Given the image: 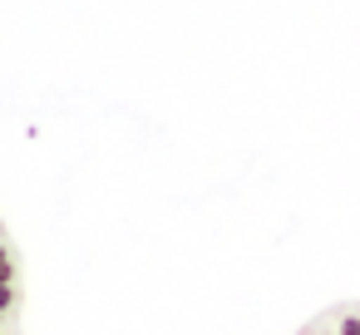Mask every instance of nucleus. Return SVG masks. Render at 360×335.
<instances>
[{
	"label": "nucleus",
	"mask_w": 360,
	"mask_h": 335,
	"mask_svg": "<svg viewBox=\"0 0 360 335\" xmlns=\"http://www.w3.org/2000/svg\"><path fill=\"white\" fill-rule=\"evenodd\" d=\"M15 301H20L15 256H11V247H6V232H0V335L15 330Z\"/></svg>",
	"instance_id": "1"
}]
</instances>
